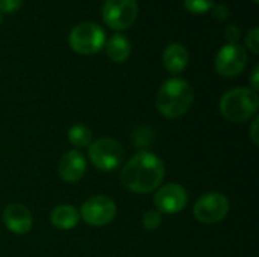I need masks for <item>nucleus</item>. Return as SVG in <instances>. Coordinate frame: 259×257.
Segmentation results:
<instances>
[{
    "instance_id": "9b49d317",
    "label": "nucleus",
    "mask_w": 259,
    "mask_h": 257,
    "mask_svg": "<svg viewBox=\"0 0 259 257\" xmlns=\"http://www.w3.org/2000/svg\"><path fill=\"white\" fill-rule=\"evenodd\" d=\"M87 171V159L77 150H70L62 155L58 164L59 177L65 183H76L79 182Z\"/></svg>"
},
{
    "instance_id": "423d86ee",
    "label": "nucleus",
    "mask_w": 259,
    "mask_h": 257,
    "mask_svg": "<svg viewBox=\"0 0 259 257\" xmlns=\"http://www.w3.org/2000/svg\"><path fill=\"white\" fill-rule=\"evenodd\" d=\"M102 17L108 27L112 30L129 29L138 17L137 0H105L102 8Z\"/></svg>"
},
{
    "instance_id": "6e6552de",
    "label": "nucleus",
    "mask_w": 259,
    "mask_h": 257,
    "mask_svg": "<svg viewBox=\"0 0 259 257\" xmlns=\"http://www.w3.org/2000/svg\"><path fill=\"white\" fill-rule=\"evenodd\" d=\"M115 214H117V206L114 200L106 195H94L88 198L82 204L79 212L82 220L94 227H102L109 224L115 218Z\"/></svg>"
},
{
    "instance_id": "1a4fd4ad",
    "label": "nucleus",
    "mask_w": 259,
    "mask_h": 257,
    "mask_svg": "<svg viewBox=\"0 0 259 257\" xmlns=\"http://www.w3.org/2000/svg\"><path fill=\"white\" fill-rule=\"evenodd\" d=\"M247 52L238 44L223 45L214 61L215 71L223 77H235L241 74L247 65Z\"/></svg>"
},
{
    "instance_id": "20e7f679",
    "label": "nucleus",
    "mask_w": 259,
    "mask_h": 257,
    "mask_svg": "<svg viewBox=\"0 0 259 257\" xmlns=\"http://www.w3.org/2000/svg\"><path fill=\"white\" fill-rule=\"evenodd\" d=\"M68 42L76 53L90 56L99 53L105 47L106 35L99 24L85 21V23H79L71 29L68 35Z\"/></svg>"
},
{
    "instance_id": "a211bd4d",
    "label": "nucleus",
    "mask_w": 259,
    "mask_h": 257,
    "mask_svg": "<svg viewBox=\"0 0 259 257\" xmlns=\"http://www.w3.org/2000/svg\"><path fill=\"white\" fill-rule=\"evenodd\" d=\"M161 221H162V215H161V212H158L156 209L147 211V212L143 215V226H144V229L149 230V232L156 230V229L161 226Z\"/></svg>"
},
{
    "instance_id": "b1692460",
    "label": "nucleus",
    "mask_w": 259,
    "mask_h": 257,
    "mask_svg": "<svg viewBox=\"0 0 259 257\" xmlns=\"http://www.w3.org/2000/svg\"><path fill=\"white\" fill-rule=\"evenodd\" d=\"M258 124H259V117H255V120H253V123H252V129H250V138H252V141H253V144H255V145H258L259 144Z\"/></svg>"
},
{
    "instance_id": "f257e3e1",
    "label": "nucleus",
    "mask_w": 259,
    "mask_h": 257,
    "mask_svg": "<svg viewBox=\"0 0 259 257\" xmlns=\"http://www.w3.org/2000/svg\"><path fill=\"white\" fill-rule=\"evenodd\" d=\"M165 167L152 151H138L121 171V183L132 192L149 194L162 183Z\"/></svg>"
},
{
    "instance_id": "a878e982",
    "label": "nucleus",
    "mask_w": 259,
    "mask_h": 257,
    "mask_svg": "<svg viewBox=\"0 0 259 257\" xmlns=\"http://www.w3.org/2000/svg\"><path fill=\"white\" fill-rule=\"evenodd\" d=\"M0 24H2V14H0Z\"/></svg>"
},
{
    "instance_id": "5701e85b",
    "label": "nucleus",
    "mask_w": 259,
    "mask_h": 257,
    "mask_svg": "<svg viewBox=\"0 0 259 257\" xmlns=\"http://www.w3.org/2000/svg\"><path fill=\"white\" fill-rule=\"evenodd\" d=\"M259 65H256L255 68H253V71H252V76H250V89L252 91H258L259 89Z\"/></svg>"
},
{
    "instance_id": "393cba45",
    "label": "nucleus",
    "mask_w": 259,
    "mask_h": 257,
    "mask_svg": "<svg viewBox=\"0 0 259 257\" xmlns=\"http://www.w3.org/2000/svg\"><path fill=\"white\" fill-rule=\"evenodd\" d=\"M252 2H253V3H259V0H252Z\"/></svg>"
},
{
    "instance_id": "f8f14e48",
    "label": "nucleus",
    "mask_w": 259,
    "mask_h": 257,
    "mask_svg": "<svg viewBox=\"0 0 259 257\" xmlns=\"http://www.w3.org/2000/svg\"><path fill=\"white\" fill-rule=\"evenodd\" d=\"M3 223L6 229L14 235H26L30 232L33 220L30 211L18 203H12L6 206L3 212Z\"/></svg>"
},
{
    "instance_id": "6ab92c4d",
    "label": "nucleus",
    "mask_w": 259,
    "mask_h": 257,
    "mask_svg": "<svg viewBox=\"0 0 259 257\" xmlns=\"http://www.w3.org/2000/svg\"><path fill=\"white\" fill-rule=\"evenodd\" d=\"M246 45L247 48L253 53L258 55L259 53V27H252L246 36Z\"/></svg>"
},
{
    "instance_id": "39448f33",
    "label": "nucleus",
    "mask_w": 259,
    "mask_h": 257,
    "mask_svg": "<svg viewBox=\"0 0 259 257\" xmlns=\"http://www.w3.org/2000/svg\"><path fill=\"white\" fill-rule=\"evenodd\" d=\"M90 162L100 171L109 173L117 170L124 158L121 144L111 138H102L90 144L88 147Z\"/></svg>"
},
{
    "instance_id": "2eb2a0df",
    "label": "nucleus",
    "mask_w": 259,
    "mask_h": 257,
    "mask_svg": "<svg viewBox=\"0 0 259 257\" xmlns=\"http://www.w3.org/2000/svg\"><path fill=\"white\" fill-rule=\"evenodd\" d=\"M105 45H106V53H108L109 59L117 64L127 61V58L131 56V52H132L131 41L121 33L112 35L108 39V42H105Z\"/></svg>"
},
{
    "instance_id": "412c9836",
    "label": "nucleus",
    "mask_w": 259,
    "mask_h": 257,
    "mask_svg": "<svg viewBox=\"0 0 259 257\" xmlns=\"http://www.w3.org/2000/svg\"><path fill=\"white\" fill-rule=\"evenodd\" d=\"M240 36H241V30H240V27L235 26V24H231V26L226 29V32H225V38H226L228 44H238Z\"/></svg>"
},
{
    "instance_id": "7ed1b4c3",
    "label": "nucleus",
    "mask_w": 259,
    "mask_h": 257,
    "mask_svg": "<svg viewBox=\"0 0 259 257\" xmlns=\"http://www.w3.org/2000/svg\"><path fill=\"white\" fill-rule=\"evenodd\" d=\"M258 94L250 88L228 91L220 100V112L231 123H246L258 111Z\"/></svg>"
},
{
    "instance_id": "4468645a",
    "label": "nucleus",
    "mask_w": 259,
    "mask_h": 257,
    "mask_svg": "<svg viewBox=\"0 0 259 257\" xmlns=\"http://www.w3.org/2000/svg\"><path fill=\"white\" fill-rule=\"evenodd\" d=\"M80 215L71 204H59L50 214V223L59 230H71L77 226Z\"/></svg>"
},
{
    "instance_id": "f03ea898",
    "label": "nucleus",
    "mask_w": 259,
    "mask_h": 257,
    "mask_svg": "<svg viewBox=\"0 0 259 257\" xmlns=\"http://www.w3.org/2000/svg\"><path fill=\"white\" fill-rule=\"evenodd\" d=\"M194 101L193 86L181 77L165 80L156 97V108L161 115L167 118H179L185 115Z\"/></svg>"
},
{
    "instance_id": "ddd939ff",
    "label": "nucleus",
    "mask_w": 259,
    "mask_h": 257,
    "mask_svg": "<svg viewBox=\"0 0 259 257\" xmlns=\"http://www.w3.org/2000/svg\"><path fill=\"white\" fill-rule=\"evenodd\" d=\"M190 61V55L185 45H182L181 42H171L170 45H167V48L164 50L162 55V62L164 67L167 68L168 73L171 74H179L182 73Z\"/></svg>"
},
{
    "instance_id": "dca6fc26",
    "label": "nucleus",
    "mask_w": 259,
    "mask_h": 257,
    "mask_svg": "<svg viewBox=\"0 0 259 257\" xmlns=\"http://www.w3.org/2000/svg\"><path fill=\"white\" fill-rule=\"evenodd\" d=\"M68 141L71 145L77 147V148H83V147H90V144L93 142V132L90 127L83 126V124H74L68 129Z\"/></svg>"
},
{
    "instance_id": "4be33fe9",
    "label": "nucleus",
    "mask_w": 259,
    "mask_h": 257,
    "mask_svg": "<svg viewBox=\"0 0 259 257\" xmlns=\"http://www.w3.org/2000/svg\"><path fill=\"white\" fill-rule=\"evenodd\" d=\"M211 11H212V15H214V18L217 21H226L229 18V15H231L226 5H214Z\"/></svg>"
},
{
    "instance_id": "9d476101",
    "label": "nucleus",
    "mask_w": 259,
    "mask_h": 257,
    "mask_svg": "<svg viewBox=\"0 0 259 257\" xmlns=\"http://www.w3.org/2000/svg\"><path fill=\"white\" fill-rule=\"evenodd\" d=\"M153 203L156 211L161 214H168V215L179 214L181 211H184V208L188 203V194L182 185L167 183L156 191L153 197Z\"/></svg>"
},
{
    "instance_id": "0eeeda50",
    "label": "nucleus",
    "mask_w": 259,
    "mask_h": 257,
    "mask_svg": "<svg viewBox=\"0 0 259 257\" xmlns=\"http://www.w3.org/2000/svg\"><path fill=\"white\" fill-rule=\"evenodd\" d=\"M229 200L222 192H206L194 204L193 214L203 224H217L229 214Z\"/></svg>"
},
{
    "instance_id": "f3484780",
    "label": "nucleus",
    "mask_w": 259,
    "mask_h": 257,
    "mask_svg": "<svg viewBox=\"0 0 259 257\" xmlns=\"http://www.w3.org/2000/svg\"><path fill=\"white\" fill-rule=\"evenodd\" d=\"M214 0H184V6L191 14H205L209 12L214 6Z\"/></svg>"
},
{
    "instance_id": "aec40b11",
    "label": "nucleus",
    "mask_w": 259,
    "mask_h": 257,
    "mask_svg": "<svg viewBox=\"0 0 259 257\" xmlns=\"http://www.w3.org/2000/svg\"><path fill=\"white\" fill-rule=\"evenodd\" d=\"M23 5V0H0V14H12L18 11Z\"/></svg>"
}]
</instances>
